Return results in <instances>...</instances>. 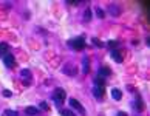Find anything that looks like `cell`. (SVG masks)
<instances>
[{
    "label": "cell",
    "instance_id": "obj_1",
    "mask_svg": "<svg viewBox=\"0 0 150 116\" xmlns=\"http://www.w3.org/2000/svg\"><path fill=\"white\" fill-rule=\"evenodd\" d=\"M65 96H67V93H65V91L62 90V88H56L54 95H53V99L56 101V104H57V105H60V104L64 102Z\"/></svg>",
    "mask_w": 150,
    "mask_h": 116
},
{
    "label": "cell",
    "instance_id": "obj_2",
    "mask_svg": "<svg viewBox=\"0 0 150 116\" xmlns=\"http://www.w3.org/2000/svg\"><path fill=\"white\" fill-rule=\"evenodd\" d=\"M111 59L121 64L124 60V51H121V50H111Z\"/></svg>",
    "mask_w": 150,
    "mask_h": 116
},
{
    "label": "cell",
    "instance_id": "obj_3",
    "mask_svg": "<svg viewBox=\"0 0 150 116\" xmlns=\"http://www.w3.org/2000/svg\"><path fill=\"white\" fill-rule=\"evenodd\" d=\"M70 107H71V108H74V110H78L80 115H84V113H85V108L80 105V104H79V101H78V99H74V98H71V99H70Z\"/></svg>",
    "mask_w": 150,
    "mask_h": 116
},
{
    "label": "cell",
    "instance_id": "obj_4",
    "mask_svg": "<svg viewBox=\"0 0 150 116\" xmlns=\"http://www.w3.org/2000/svg\"><path fill=\"white\" fill-rule=\"evenodd\" d=\"M71 46L74 50H82L84 46H85V39H84V37H78V39H74V40H71Z\"/></svg>",
    "mask_w": 150,
    "mask_h": 116
},
{
    "label": "cell",
    "instance_id": "obj_5",
    "mask_svg": "<svg viewBox=\"0 0 150 116\" xmlns=\"http://www.w3.org/2000/svg\"><path fill=\"white\" fill-rule=\"evenodd\" d=\"M3 64H5L8 68H13L14 65H16V60H14V56H13V54H9V53L6 54V56L3 57Z\"/></svg>",
    "mask_w": 150,
    "mask_h": 116
},
{
    "label": "cell",
    "instance_id": "obj_6",
    "mask_svg": "<svg viewBox=\"0 0 150 116\" xmlns=\"http://www.w3.org/2000/svg\"><path fill=\"white\" fill-rule=\"evenodd\" d=\"M94 98L96 99H102L104 98V87H98V85H94Z\"/></svg>",
    "mask_w": 150,
    "mask_h": 116
},
{
    "label": "cell",
    "instance_id": "obj_7",
    "mask_svg": "<svg viewBox=\"0 0 150 116\" xmlns=\"http://www.w3.org/2000/svg\"><path fill=\"white\" fill-rule=\"evenodd\" d=\"M62 71H64V73H67V74H70V76H74L76 73H78V71H76V68L73 67V65H70V64H68L67 67H64V68H62Z\"/></svg>",
    "mask_w": 150,
    "mask_h": 116
},
{
    "label": "cell",
    "instance_id": "obj_8",
    "mask_svg": "<svg viewBox=\"0 0 150 116\" xmlns=\"http://www.w3.org/2000/svg\"><path fill=\"white\" fill-rule=\"evenodd\" d=\"M9 53V46L6 44H0V57H5Z\"/></svg>",
    "mask_w": 150,
    "mask_h": 116
},
{
    "label": "cell",
    "instance_id": "obj_9",
    "mask_svg": "<svg viewBox=\"0 0 150 116\" xmlns=\"http://www.w3.org/2000/svg\"><path fill=\"white\" fill-rule=\"evenodd\" d=\"M111 96H113L115 101H121L122 93H121V90H118V88H113V90H111Z\"/></svg>",
    "mask_w": 150,
    "mask_h": 116
},
{
    "label": "cell",
    "instance_id": "obj_10",
    "mask_svg": "<svg viewBox=\"0 0 150 116\" xmlns=\"http://www.w3.org/2000/svg\"><path fill=\"white\" fill-rule=\"evenodd\" d=\"M111 74V70L107 68V67H102L99 70V77H105V76H110Z\"/></svg>",
    "mask_w": 150,
    "mask_h": 116
},
{
    "label": "cell",
    "instance_id": "obj_11",
    "mask_svg": "<svg viewBox=\"0 0 150 116\" xmlns=\"http://www.w3.org/2000/svg\"><path fill=\"white\" fill-rule=\"evenodd\" d=\"M37 111H39V110H37L36 107H26L25 108V113L26 115H37Z\"/></svg>",
    "mask_w": 150,
    "mask_h": 116
},
{
    "label": "cell",
    "instance_id": "obj_12",
    "mask_svg": "<svg viewBox=\"0 0 150 116\" xmlns=\"http://www.w3.org/2000/svg\"><path fill=\"white\" fill-rule=\"evenodd\" d=\"M84 68H82V71L84 73H88V71H90V67H88V59H85V57H84Z\"/></svg>",
    "mask_w": 150,
    "mask_h": 116
},
{
    "label": "cell",
    "instance_id": "obj_13",
    "mask_svg": "<svg viewBox=\"0 0 150 116\" xmlns=\"http://www.w3.org/2000/svg\"><path fill=\"white\" fill-rule=\"evenodd\" d=\"M20 74H22V77H28V79H31V73H29V70H22Z\"/></svg>",
    "mask_w": 150,
    "mask_h": 116
},
{
    "label": "cell",
    "instance_id": "obj_14",
    "mask_svg": "<svg viewBox=\"0 0 150 116\" xmlns=\"http://www.w3.org/2000/svg\"><path fill=\"white\" fill-rule=\"evenodd\" d=\"M108 9H110V13H111V14H115V15H118V14H119V9H118V8L115 6V5H110Z\"/></svg>",
    "mask_w": 150,
    "mask_h": 116
},
{
    "label": "cell",
    "instance_id": "obj_15",
    "mask_svg": "<svg viewBox=\"0 0 150 116\" xmlns=\"http://www.w3.org/2000/svg\"><path fill=\"white\" fill-rule=\"evenodd\" d=\"M5 115L6 116H19L16 110H5Z\"/></svg>",
    "mask_w": 150,
    "mask_h": 116
},
{
    "label": "cell",
    "instance_id": "obj_16",
    "mask_svg": "<svg viewBox=\"0 0 150 116\" xmlns=\"http://www.w3.org/2000/svg\"><path fill=\"white\" fill-rule=\"evenodd\" d=\"M60 115L62 116H76L74 113H71L70 110H60Z\"/></svg>",
    "mask_w": 150,
    "mask_h": 116
},
{
    "label": "cell",
    "instance_id": "obj_17",
    "mask_svg": "<svg viewBox=\"0 0 150 116\" xmlns=\"http://www.w3.org/2000/svg\"><path fill=\"white\" fill-rule=\"evenodd\" d=\"M84 19H85L87 22H88V20H90V19H91V11H90V9H87L85 13H84Z\"/></svg>",
    "mask_w": 150,
    "mask_h": 116
},
{
    "label": "cell",
    "instance_id": "obj_18",
    "mask_svg": "<svg viewBox=\"0 0 150 116\" xmlns=\"http://www.w3.org/2000/svg\"><path fill=\"white\" fill-rule=\"evenodd\" d=\"M96 85H98V87H104V79L102 77H98V79H96V82H94Z\"/></svg>",
    "mask_w": 150,
    "mask_h": 116
},
{
    "label": "cell",
    "instance_id": "obj_19",
    "mask_svg": "<svg viewBox=\"0 0 150 116\" xmlns=\"http://www.w3.org/2000/svg\"><path fill=\"white\" fill-rule=\"evenodd\" d=\"M108 46H110V48H113V50H116L118 42H116V40H110V42H108Z\"/></svg>",
    "mask_w": 150,
    "mask_h": 116
},
{
    "label": "cell",
    "instance_id": "obj_20",
    "mask_svg": "<svg viewBox=\"0 0 150 116\" xmlns=\"http://www.w3.org/2000/svg\"><path fill=\"white\" fill-rule=\"evenodd\" d=\"M96 14H98V17H99V19H102V17H104V11L101 9V8H98V9H96Z\"/></svg>",
    "mask_w": 150,
    "mask_h": 116
},
{
    "label": "cell",
    "instance_id": "obj_21",
    "mask_svg": "<svg viewBox=\"0 0 150 116\" xmlns=\"http://www.w3.org/2000/svg\"><path fill=\"white\" fill-rule=\"evenodd\" d=\"M93 42H94V45H96V46H104V44H102L101 40H98V39H93Z\"/></svg>",
    "mask_w": 150,
    "mask_h": 116
},
{
    "label": "cell",
    "instance_id": "obj_22",
    "mask_svg": "<svg viewBox=\"0 0 150 116\" xmlns=\"http://www.w3.org/2000/svg\"><path fill=\"white\" fill-rule=\"evenodd\" d=\"M40 107L44 108V110H48V104L47 102H40Z\"/></svg>",
    "mask_w": 150,
    "mask_h": 116
},
{
    "label": "cell",
    "instance_id": "obj_23",
    "mask_svg": "<svg viewBox=\"0 0 150 116\" xmlns=\"http://www.w3.org/2000/svg\"><path fill=\"white\" fill-rule=\"evenodd\" d=\"M3 96H6V98H9V96H11V91L5 90V91H3Z\"/></svg>",
    "mask_w": 150,
    "mask_h": 116
},
{
    "label": "cell",
    "instance_id": "obj_24",
    "mask_svg": "<svg viewBox=\"0 0 150 116\" xmlns=\"http://www.w3.org/2000/svg\"><path fill=\"white\" fill-rule=\"evenodd\" d=\"M118 116H127V113H124V111H121V113H119Z\"/></svg>",
    "mask_w": 150,
    "mask_h": 116
}]
</instances>
